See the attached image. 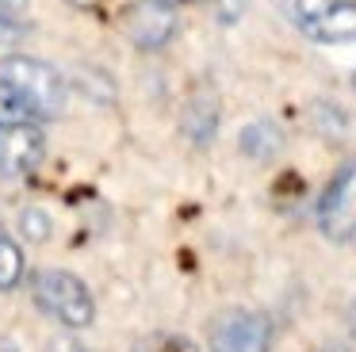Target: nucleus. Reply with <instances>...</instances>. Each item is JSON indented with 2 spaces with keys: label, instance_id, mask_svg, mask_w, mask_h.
Returning <instances> with one entry per match:
<instances>
[{
  "label": "nucleus",
  "instance_id": "obj_7",
  "mask_svg": "<svg viewBox=\"0 0 356 352\" xmlns=\"http://www.w3.org/2000/svg\"><path fill=\"white\" fill-rule=\"evenodd\" d=\"M42 153H47V142H42L39 122H0V173H35Z\"/></svg>",
  "mask_w": 356,
  "mask_h": 352
},
{
  "label": "nucleus",
  "instance_id": "obj_8",
  "mask_svg": "<svg viewBox=\"0 0 356 352\" xmlns=\"http://www.w3.org/2000/svg\"><path fill=\"white\" fill-rule=\"evenodd\" d=\"M27 275V260H24V249L16 245V237L0 226V291H12L19 287Z\"/></svg>",
  "mask_w": 356,
  "mask_h": 352
},
{
  "label": "nucleus",
  "instance_id": "obj_3",
  "mask_svg": "<svg viewBox=\"0 0 356 352\" xmlns=\"http://www.w3.org/2000/svg\"><path fill=\"white\" fill-rule=\"evenodd\" d=\"M284 12L314 42H356V0H284Z\"/></svg>",
  "mask_w": 356,
  "mask_h": 352
},
{
  "label": "nucleus",
  "instance_id": "obj_13",
  "mask_svg": "<svg viewBox=\"0 0 356 352\" xmlns=\"http://www.w3.org/2000/svg\"><path fill=\"white\" fill-rule=\"evenodd\" d=\"M50 352H85V344L73 341V337H58V341L50 344Z\"/></svg>",
  "mask_w": 356,
  "mask_h": 352
},
{
  "label": "nucleus",
  "instance_id": "obj_10",
  "mask_svg": "<svg viewBox=\"0 0 356 352\" xmlns=\"http://www.w3.org/2000/svg\"><path fill=\"white\" fill-rule=\"evenodd\" d=\"M0 122H39L16 88L0 77Z\"/></svg>",
  "mask_w": 356,
  "mask_h": 352
},
{
  "label": "nucleus",
  "instance_id": "obj_1",
  "mask_svg": "<svg viewBox=\"0 0 356 352\" xmlns=\"http://www.w3.org/2000/svg\"><path fill=\"white\" fill-rule=\"evenodd\" d=\"M31 298L62 329H88L96 321V298L88 283L65 268H39L31 275Z\"/></svg>",
  "mask_w": 356,
  "mask_h": 352
},
{
  "label": "nucleus",
  "instance_id": "obj_15",
  "mask_svg": "<svg viewBox=\"0 0 356 352\" xmlns=\"http://www.w3.org/2000/svg\"><path fill=\"white\" fill-rule=\"evenodd\" d=\"M70 4H77V8H96L100 0H70Z\"/></svg>",
  "mask_w": 356,
  "mask_h": 352
},
{
  "label": "nucleus",
  "instance_id": "obj_14",
  "mask_svg": "<svg viewBox=\"0 0 356 352\" xmlns=\"http://www.w3.org/2000/svg\"><path fill=\"white\" fill-rule=\"evenodd\" d=\"M348 329H353V337H356V298H353V306H348Z\"/></svg>",
  "mask_w": 356,
  "mask_h": 352
},
{
  "label": "nucleus",
  "instance_id": "obj_4",
  "mask_svg": "<svg viewBox=\"0 0 356 352\" xmlns=\"http://www.w3.org/2000/svg\"><path fill=\"white\" fill-rule=\"evenodd\" d=\"M314 222L325 241L345 245L356 237V157L337 165V173L322 188L318 207H314Z\"/></svg>",
  "mask_w": 356,
  "mask_h": 352
},
{
  "label": "nucleus",
  "instance_id": "obj_17",
  "mask_svg": "<svg viewBox=\"0 0 356 352\" xmlns=\"http://www.w3.org/2000/svg\"><path fill=\"white\" fill-rule=\"evenodd\" d=\"M322 352H333V349H322Z\"/></svg>",
  "mask_w": 356,
  "mask_h": 352
},
{
  "label": "nucleus",
  "instance_id": "obj_16",
  "mask_svg": "<svg viewBox=\"0 0 356 352\" xmlns=\"http://www.w3.org/2000/svg\"><path fill=\"white\" fill-rule=\"evenodd\" d=\"M172 4H195V0H172Z\"/></svg>",
  "mask_w": 356,
  "mask_h": 352
},
{
  "label": "nucleus",
  "instance_id": "obj_11",
  "mask_svg": "<svg viewBox=\"0 0 356 352\" xmlns=\"http://www.w3.org/2000/svg\"><path fill=\"white\" fill-rule=\"evenodd\" d=\"M31 15V0H0V35H19Z\"/></svg>",
  "mask_w": 356,
  "mask_h": 352
},
{
  "label": "nucleus",
  "instance_id": "obj_6",
  "mask_svg": "<svg viewBox=\"0 0 356 352\" xmlns=\"http://www.w3.org/2000/svg\"><path fill=\"white\" fill-rule=\"evenodd\" d=\"M272 318L261 310H226L211 326V352H268Z\"/></svg>",
  "mask_w": 356,
  "mask_h": 352
},
{
  "label": "nucleus",
  "instance_id": "obj_5",
  "mask_svg": "<svg viewBox=\"0 0 356 352\" xmlns=\"http://www.w3.org/2000/svg\"><path fill=\"white\" fill-rule=\"evenodd\" d=\"M177 4L172 0H131L123 8V35L138 50H161L177 35Z\"/></svg>",
  "mask_w": 356,
  "mask_h": 352
},
{
  "label": "nucleus",
  "instance_id": "obj_12",
  "mask_svg": "<svg viewBox=\"0 0 356 352\" xmlns=\"http://www.w3.org/2000/svg\"><path fill=\"white\" fill-rule=\"evenodd\" d=\"M19 222H24V234L35 237V241L50 237V218L42 211H24V214H19Z\"/></svg>",
  "mask_w": 356,
  "mask_h": 352
},
{
  "label": "nucleus",
  "instance_id": "obj_2",
  "mask_svg": "<svg viewBox=\"0 0 356 352\" xmlns=\"http://www.w3.org/2000/svg\"><path fill=\"white\" fill-rule=\"evenodd\" d=\"M0 77L24 96V104L31 107L35 119H58V115L65 111V104H70L65 77L42 58H31V54H8V58L0 61Z\"/></svg>",
  "mask_w": 356,
  "mask_h": 352
},
{
  "label": "nucleus",
  "instance_id": "obj_9",
  "mask_svg": "<svg viewBox=\"0 0 356 352\" xmlns=\"http://www.w3.org/2000/svg\"><path fill=\"white\" fill-rule=\"evenodd\" d=\"M241 150L253 153V157H268L280 150V130L272 122H253L249 130H241Z\"/></svg>",
  "mask_w": 356,
  "mask_h": 352
}]
</instances>
